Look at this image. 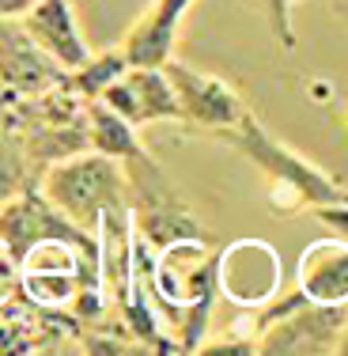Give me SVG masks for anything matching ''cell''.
<instances>
[{"label":"cell","instance_id":"19","mask_svg":"<svg viewBox=\"0 0 348 356\" xmlns=\"http://www.w3.org/2000/svg\"><path fill=\"white\" fill-rule=\"evenodd\" d=\"M292 4H295V0H284V8H288V12H292Z\"/></svg>","mask_w":348,"mask_h":356},{"label":"cell","instance_id":"12","mask_svg":"<svg viewBox=\"0 0 348 356\" xmlns=\"http://www.w3.org/2000/svg\"><path fill=\"white\" fill-rule=\"evenodd\" d=\"M88 137H91V148L103 152L110 159H117L122 167L148 156V148L140 144L137 125L129 118H122L117 110H110L106 103H99V99L88 103Z\"/></svg>","mask_w":348,"mask_h":356},{"label":"cell","instance_id":"3","mask_svg":"<svg viewBox=\"0 0 348 356\" xmlns=\"http://www.w3.org/2000/svg\"><path fill=\"white\" fill-rule=\"evenodd\" d=\"M216 288L242 311H258L284 288V261L265 239H235L216 254Z\"/></svg>","mask_w":348,"mask_h":356},{"label":"cell","instance_id":"13","mask_svg":"<svg viewBox=\"0 0 348 356\" xmlns=\"http://www.w3.org/2000/svg\"><path fill=\"white\" fill-rule=\"evenodd\" d=\"M125 72H129V57H125V49L122 46H106L103 54H88V61L76 65L65 80H69V88L76 91V95L91 103V99H99L114 80H122Z\"/></svg>","mask_w":348,"mask_h":356},{"label":"cell","instance_id":"15","mask_svg":"<svg viewBox=\"0 0 348 356\" xmlns=\"http://www.w3.org/2000/svg\"><path fill=\"white\" fill-rule=\"evenodd\" d=\"M310 213L318 216L322 224L337 235V239L348 243V201H337V205H318V209H310Z\"/></svg>","mask_w":348,"mask_h":356},{"label":"cell","instance_id":"2","mask_svg":"<svg viewBox=\"0 0 348 356\" xmlns=\"http://www.w3.org/2000/svg\"><path fill=\"white\" fill-rule=\"evenodd\" d=\"M38 190L72 224H80L91 235H99V224H103L106 213L129 205V175H125V167L95 148L49 163L42 171Z\"/></svg>","mask_w":348,"mask_h":356},{"label":"cell","instance_id":"9","mask_svg":"<svg viewBox=\"0 0 348 356\" xmlns=\"http://www.w3.org/2000/svg\"><path fill=\"white\" fill-rule=\"evenodd\" d=\"M295 288L310 303H348V243L337 235L307 243L295 261Z\"/></svg>","mask_w":348,"mask_h":356},{"label":"cell","instance_id":"11","mask_svg":"<svg viewBox=\"0 0 348 356\" xmlns=\"http://www.w3.org/2000/svg\"><path fill=\"white\" fill-rule=\"evenodd\" d=\"M133 224H137V235L151 250H163V247L182 243V239H208V232L201 227V220L185 209V201L178 190L133 201Z\"/></svg>","mask_w":348,"mask_h":356},{"label":"cell","instance_id":"10","mask_svg":"<svg viewBox=\"0 0 348 356\" xmlns=\"http://www.w3.org/2000/svg\"><path fill=\"white\" fill-rule=\"evenodd\" d=\"M0 80L15 91H46L65 80V69L27 38L19 19H0Z\"/></svg>","mask_w":348,"mask_h":356},{"label":"cell","instance_id":"16","mask_svg":"<svg viewBox=\"0 0 348 356\" xmlns=\"http://www.w3.org/2000/svg\"><path fill=\"white\" fill-rule=\"evenodd\" d=\"M269 19H273V31H276L280 46L292 49L295 46V31H292V12L284 8V0H269Z\"/></svg>","mask_w":348,"mask_h":356},{"label":"cell","instance_id":"1","mask_svg":"<svg viewBox=\"0 0 348 356\" xmlns=\"http://www.w3.org/2000/svg\"><path fill=\"white\" fill-rule=\"evenodd\" d=\"M216 137L227 140L239 156H246L269 182H273L269 205H273L276 213H299V209H318V205L348 201V186H341L333 175L322 171V167H314L310 159H303L295 148H288V144L280 137H273L254 114H246L239 125L216 133Z\"/></svg>","mask_w":348,"mask_h":356},{"label":"cell","instance_id":"18","mask_svg":"<svg viewBox=\"0 0 348 356\" xmlns=\"http://www.w3.org/2000/svg\"><path fill=\"white\" fill-rule=\"evenodd\" d=\"M337 356H348V318H345V326H341V334H337Z\"/></svg>","mask_w":348,"mask_h":356},{"label":"cell","instance_id":"4","mask_svg":"<svg viewBox=\"0 0 348 356\" xmlns=\"http://www.w3.org/2000/svg\"><path fill=\"white\" fill-rule=\"evenodd\" d=\"M163 69L174 83L178 106H182V122L197 125V129H208V133H224L250 114L246 99L227 80H219V76L201 72L185 61H174V57Z\"/></svg>","mask_w":348,"mask_h":356},{"label":"cell","instance_id":"7","mask_svg":"<svg viewBox=\"0 0 348 356\" xmlns=\"http://www.w3.org/2000/svg\"><path fill=\"white\" fill-rule=\"evenodd\" d=\"M19 27L27 31V38L35 42L53 65H61L65 72H72L76 65H83L91 54L88 38H83V31H80V15H76L72 0H38V4L19 19Z\"/></svg>","mask_w":348,"mask_h":356},{"label":"cell","instance_id":"6","mask_svg":"<svg viewBox=\"0 0 348 356\" xmlns=\"http://www.w3.org/2000/svg\"><path fill=\"white\" fill-rule=\"evenodd\" d=\"M99 103L129 118L133 125H151V122H182V106H178L174 83L167 69H148V65H129L122 80H114L99 95Z\"/></svg>","mask_w":348,"mask_h":356},{"label":"cell","instance_id":"5","mask_svg":"<svg viewBox=\"0 0 348 356\" xmlns=\"http://www.w3.org/2000/svg\"><path fill=\"white\" fill-rule=\"evenodd\" d=\"M348 318V303H303L292 315L269 322L258 334V353L261 356H322L337 349V334H341Z\"/></svg>","mask_w":348,"mask_h":356},{"label":"cell","instance_id":"8","mask_svg":"<svg viewBox=\"0 0 348 356\" xmlns=\"http://www.w3.org/2000/svg\"><path fill=\"white\" fill-rule=\"evenodd\" d=\"M197 0H151L144 8V15L129 27V35L122 38V49L129 57V65H148V69H163L174 57L178 31H182L185 12Z\"/></svg>","mask_w":348,"mask_h":356},{"label":"cell","instance_id":"14","mask_svg":"<svg viewBox=\"0 0 348 356\" xmlns=\"http://www.w3.org/2000/svg\"><path fill=\"white\" fill-rule=\"evenodd\" d=\"M15 288H19V258H15L12 247L0 239V307L15 296Z\"/></svg>","mask_w":348,"mask_h":356},{"label":"cell","instance_id":"17","mask_svg":"<svg viewBox=\"0 0 348 356\" xmlns=\"http://www.w3.org/2000/svg\"><path fill=\"white\" fill-rule=\"evenodd\" d=\"M38 0H0V19H23Z\"/></svg>","mask_w":348,"mask_h":356}]
</instances>
